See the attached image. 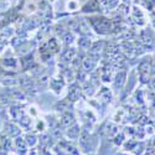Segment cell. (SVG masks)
Masks as SVG:
<instances>
[{"label":"cell","instance_id":"1","mask_svg":"<svg viewBox=\"0 0 155 155\" xmlns=\"http://www.w3.org/2000/svg\"><path fill=\"white\" fill-rule=\"evenodd\" d=\"M98 21H92L93 25L96 26L97 29V31L98 32H103V34H106V32H108V30L110 29V24H109V21L106 20V19H97Z\"/></svg>","mask_w":155,"mask_h":155},{"label":"cell","instance_id":"2","mask_svg":"<svg viewBox=\"0 0 155 155\" xmlns=\"http://www.w3.org/2000/svg\"><path fill=\"white\" fill-rule=\"evenodd\" d=\"M80 93H81V91H80V88L78 87H72L71 89H70V94H68V97H70V99H72V100H76L80 97Z\"/></svg>","mask_w":155,"mask_h":155},{"label":"cell","instance_id":"3","mask_svg":"<svg viewBox=\"0 0 155 155\" xmlns=\"http://www.w3.org/2000/svg\"><path fill=\"white\" fill-rule=\"evenodd\" d=\"M140 73H142V76L144 77L145 75H149V72H150V66H149V63L148 62H143L142 65H140Z\"/></svg>","mask_w":155,"mask_h":155},{"label":"cell","instance_id":"4","mask_svg":"<svg viewBox=\"0 0 155 155\" xmlns=\"http://www.w3.org/2000/svg\"><path fill=\"white\" fill-rule=\"evenodd\" d=\"M72 123H73V118H72V115H70V114L65 115L63 119H62V125H65V127H68V125H71Z\"/></svg>","mask_w":155,"mask_h":155},{"label":"cell","instance_id":"5","mask_svg":"<svg viewBox=\"0 0 155 155\" xmlns=\"http://www.w3.org/2000/svg\"><path fill=\"white\" fill-rule=\"evenodd\" d=\"M97 8H98V3L96 1V0H92L91 3H88L87 6L84 8V10H87L88 11V9H91V11H94V10H97Z\"/></svg>","mask_w":155,"mask_h":155},{"label":"cell","instance_id":"6","mask_svg":"<svg viewBox=\"0 0 155 155\" xmlns=\"http://www.w3.org/2000/svg\"><path fill=\"white\" fill-rule=\"evenodd\" d=\"M49 47L52 49V51H56V50H57V44H56V41H55V40H50V42H49Z\"/></svg>","mask_w":155,"mask_h":155},{"label":"cell","instance_id":"7","mask_svg":"<svg viewBox=\"0 0 155 155\" xmlns=\"http://www.w3.org/2000/svg\"><path fill=\"white\" fill-rule=\"evenodd\" d=\"M80 46L83 49H87V47H89V42L87 40H82V41H80Z\"/></svg>","mask_w":155,"mask_h":155},{"label":"cell","instance_id":"8","mask_svg":"<svg viewBox=\"0 0 155 155\" xmlns=\"http://www.w3.org/2000/svg\"><path fill=\"white\" fill-rule=\"evenodd\" d=\"M84 68L88 70V68H92V62H89V60H84Z\"/></svg>","mask_w":155,"mask_h":155},{"label":"cell","instance_id":"9","mask_svg":"<svg viewBox=\"0 0 155 155\" xmlns=\"http://www.w3.org/2000/svg\"><path fill=\"white\" fill-rule=\"evenodd\" d=\"M4 63L5 65H8V66H13V67H15V65H16V62L14 60H10V61H4Z\"/></svg>","mask_w":155,"mask_h":155},{"label":"cell","instance_id":"10","mask_svg":"<svg viewBox=\"0 0 155 155\" xmlns=\"http://www.w3.org/2000/svg\"><path fill=\"white\" fill-rule=\"evenodd\" d=\"M17 146H21V150H24L25 149V144H24V142H23V140H21V139H19V140H17Z\"/></svg>","mask_w":155,"mask_h":155}]
</instances>
